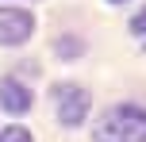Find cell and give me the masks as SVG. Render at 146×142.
I'll return each mask as SVG.
<instances>
[{"mask_svg":"<svg viewBox=\"0 0 146 142\" xmlns=\"http://www.w3.org/2000/svg\"><path fill=\"white\" fill-rule=\"evenodd\" d=\"M96 142H146V112L135 104H119L96 123Z\"/></svg>","mask_w":146,"mask_h":142,"instance_id":"cell-1","label":"cell"},{"mask_svg":"<svg viewBox=\"0 0 146 142\" xmlns=\"http://www.w3.org/2000/svg\"><path fill=\"white\" fill-rule=\"evenodd\" d=\"M54 96H58V119L66 123V127H77V123L88 115V92L85 89H77V85H58Z\"/></svg>","mask_w":146,"mask_h":142,"instance_id":"cell-2","label":"cell"},{"mask_svg":"<svg viewBox=\"0 0 146 142\" xmlns=\"http://www.w3.org/2000/svg\"><path fill=\"white\" fill-rule=\"evenodd\" d=\"M31 31H35L31 12H23V8H0V42H4V46L27 42Z\"/></svg>","mask_w":146,"mask_h":142,"instance_id":"cell-3","label":"cell"},{"mask_svg":"<svg viewBox=\"0 0 146 142\" xmlns=\"http://www.w3.org/2000/svg\"><path fill=\"white\" fill-rule=\"evenodd\" d=\"M0 104H4L8 112L19 115V112H27V108H31V92L23 89L19 81H12V77H8V81H0Z\"/></svg>","mask_w":146,"mask_h":142,"instance_id":"cell-4","label":"cell"},{"mask_svg":"<svg viewBox=\"0 0 146 142\" xmlns=\"http://www.w3.org/2000/svg\"><path fill=\"white\" fill-rule=\"evenodd\" d=\"M0 142H31V135L23 127H4L0 131Z\"/></svg>","mask_w":146,"mask_h":142,"instance_id":"cell-5","label":"cell"},{"mask_svg":"<svg viewBox=\"0 0 146 142\" xmlns=\"http://www.w3.org/2000/svg\"><path fill=\"white\" fill-rule=\"evenodd\" d=\"M131 31H135V35L142 38V46H146V8H142V12H139V15L131 19Z\"/></svg>","mask_w":146,"mask_h":142,"instance_id":"cell-6","label":"cell"},{"mask_svg":"<svg viewBox=\"0 0 146 142\" xmlns=\"http://www.w3.org/2000/svg\"><path fill=\"white\" fill-rule=\"evenodd\" d=\"M111 4H123V0H111Z\"/></svg>","mask_w":146,"mask_h":142,"instance_id":"cell-7","label":"cell"}]
</instances>
